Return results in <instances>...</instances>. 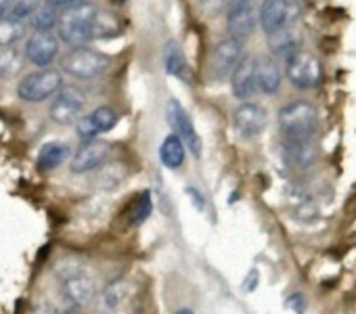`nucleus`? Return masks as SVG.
<instances>
[{
  "instance_id": "f257e3e1",
  "label": "nucleus",
  "mask_w": 356,
  "mask_h": 314,
  "mask_svg": "<svg viewBox=\"0 0 356 314\" xmlns=\"http://www.w3.org/2000/svg\"><path fill=\"white\" fill-rule=\"evenodd\" d=\"M97 5L82 0V3L63 9L59 15V40L74 47H88L92 40H97V17H99Z\"/></svg>"
},
{
  "instance_id": "f03ea898",
  "label": "nucleus",
  "mask_w": 356,
  "mask_h": 314,
  "mask_svg": "<svg viewBox=\"0 0 356 314\" xmlns=\"http://www.w3.org/2000/svg\"><path fill=\"white\" fill-rule=\"evenodd\" d=\"M279 126L285 138L312 140L318 128V111L308 101H293L279 111Z\"/></svg>"
},
{
  "instance_id": "7ed1b4c3",
  "label": "nucleus",
  "mask_w": 356,
  "mask_h": 314,
  "mask_svg": "<svg viewBox=\"0 0 356 314\" xmlns=\"http://www.w3.org/2000/svg\"><path fill=\"white\" fill-rule=\"evenodd\" d=\"M111 65V59L90 47H74L61 57V72L76 80H95L103 76Z\"/></svg>"
},
{
  "instance_id": "20e7f679",
  "label": "nucleus",
  "mask_w": 356,
  "mask_h": 314,
  "mask_svg": "<svg viewBox=\"0 0 356 314\" xmlns=\"http://www.w3.org/2000/svg\"><path fill=\"white\" fill-rule=\"evenodd\" d=\"M63 88V76L57 69H38L24 76L17 84V97L26 103H42L57 97Z\"/></svg>"
},
{
  "instance_id": "39448f33",
  "label": "nucleus",
  "mask_w": 356,
  "mask_h": 314,
  "mask_svg": "<svg viewBox=\"0 0 356 314\" xmlns=\"http://www.w3.org/2000/svg\"><path fill=\"white\" fill-rule=\"evenodd\" d=\"M285 76L296 88L310 90V88L321 86V82H323V65L312 53L300 49L298 53H293L291 57L285 59Z\"/></svg>"
},
{
  "instance_id": "423d86ee",
  "label": "nucleus",
  "mask_w": 356,
  "mask_h": 314,
  "mask_svg": "<svg viewBox=\"0 0 356 314\" xmlns=\"http://www.w3.org/2000/svg\"><path fill=\"white\" fill-rule=\"evenodd\" d=\"M243 40H237V38H225L220 40L212 55H210V78L214 82H222V80H231L233 72L237 69V65L241 63L243 59Z\"/></svg>"
},
{
  "instance_id": "0eeeda50",
  "label": "nucleus",
  "mask_w": 356,
  "mask_h": 314,
  "mask_svg": "<svg viewBox=\"0 0 356 314\" xmlns=\"http://www.w3.org/2000/svg\"><path fill=\"white\" fill-rule=\"evenodd\" d=\"M165 115H168V124L172 126L174 134L185 142L187 151H191L195 157H200L204 142H202V136L197 134V128H195L191 115L187 113V109L176 99H170L165 105Z\"/></svg>"
},
{
  "instance_id": "6e6552de",
  "label": "nucleus",
  "mask_w": 356,
  "mask_h": 314,
  "mask_svg": "<svg viewBox=\"0 0 356 314\" xmlns=\"http://www.w3.org/2000/svg\"><path fill=\"white\" fill-rule=\"evenodd\" d=\"M84 105H86V97L82 90H78L74 86H63L51 105V117L59 126L78 124Z\"/></svg>"
},
{
  "instance_id": "1a4fd4ad",
  "label": "nucleus",
  "mask_w": 356,
  "mask_h": 314,
  "mask_svg": "<svg viewBox=\"0 0 356 314\" xmlns=\"http://www.w3.org/2000/svg\"><path fill=\"white\" fill-rule=\"evenodd\" d=\"M258 15L254 9V0H229L227 7V32L231 38L245 40L256 28Z\"/></svg>"
},
{
  "instance_id": "9d476101",
  "label": "nucleus",
  "mask_w": 356,
  "mask_h": 314,
  "mask_svg": "<svg viewBox=\"0 0 356 314\" xmlns=\"http://www.w3.org/2000/svg\"><path fill=\"white\" fill-rule=\"evenodd\" d=\"M111 157V144L105 140H84L72 157V172L84 174L105 166Z\"/></svg>"
},
{
  "instance_id": "9b49d317",
  "label": "nucleus",
  "mask_w": 356,
  "mask_h": 314,
  "mask_svg": "<svg viewBox=\"0 0 356 314\" xmlns=\"http://www.w3.org/2000/svg\"><path fill=\"white\" fill-rule=\"evenodd\" d=\"M268 124V113L258 103H241L233 111V128L241 138H256Z\"/></svg>"
},
{
  "instance_id": "f8f14e48",
  "label": "nucleus",
  "mask_w": 356,
  "mask_h": 314,
  "mask_svg": "<svg viewBox=\"0 0 356 314\" xmlns=\"http://www.w3.org/2000/svg\"><path fill=\"white\" fill-rule=\"evenodd\" d=\"M59 57V38L53 32H34L26 42V59L36 67H49Z\"/></svg>"
},
{
  "instance_id": "ddd939ff",
  "label": "nucleus",
  "mask_w": 356,
  "mask_h": 314,
  "mask_svg": "<svg viewBox=\"0 0 356 314\" xmlns=\"http://www.w3.org/2000/svg\"><path fill=\"white\" fill-rule=\"evenodd\" d=\"M118 122H120L118 111L107 107V105H103V107H97L95 111H90L88 115H82L78 119V124H76V130H78V134L84 140H92L99 134L113 130Z\"/></svg>"
},
{
  "instance_id": "4468645a",
  "label": "nucleus",
  "mask_w": 356,
  "mask_h": 314,
  "mask_svg": "<svg viewBox=\"0 0 356 314\" xmlns=\"http://www.w3.org/2000/svg\"><path fill=\"white\" fill-rule=\"evenodd\" d=\"M256 72H258V59L252 55H245L231 76V90L237 99L250 101L256 94V90H258Z\"/></svg>"
},
{
  "instance_id": "2eb2a0df",
  "label": "nucleus",
  "mask_w": 356,
  "mask_h": 314,
  "mask_svg": "<svg viewBox=\"0 0 356 314\" xmlns=\"http://www.w3.org/2000/svg\"><path fill=\"white\" fill-rule=\"evenodd\" d=\"M291 17V9L287 0H262L258 11V24L266 36L281 32Z\"/></svg>"
},
{
  "instance_id": "dca6fc26",
  "label": "nucleus",
  "mask_w": 356,
  "mask_h": 314,
  "mask_svg": "<svg viewBox=\"0 0 356 314\" xmlns=\"http://www.w3.org/2000/svg\"><path fill=\"white\" fill-rule=\"evenodd\" d=\"M163 65H165V72L174 78H178L185 84H195V74H193V67L189 65L181 44L176 40H168L163 44Z\"/></svg>"
},
{
  "instance_id": "f3484780",
  "label": "nucleus",
  "mask_w": 356,
  "mask_h": 314,
  "mask_svg": "<svg viewBox=\"0 0 356 314\" xmlns=\"http://www.w3.org/2000/svg\"><path fill=\"white\" fill-rule=\"evenodd\" d=\"M63 295L76 306H86L97 295V283L86 274H78L74 279L63 281Z\"/></svg>"
},
{
  "instance_id": "a211bd4d",
  "label": "nucleus",
  "mask_w": 356,
  "mask_h": 314,
  "mask_svg": "<svg viewBox=\"0 0 356 314\" xmlns=\"http://www.w3.org/2000/svg\"><path fill=\"white\" fill-rule=\"evenodd\" d=\"M316 160V147L312 140L285 138V162L293 168H308Z\"/></svg>"
},
{
  "instance_id": "6ab92c4d",
  "label": "nucleus",
  "mask_w": 356,
  "mask_h": 314,
  "mask_svg": "<svg viewBox=\"0 0 356 314\" xmlns=\"http://www.w3.org/2000/svg\"><path fill=\"white\" fill-rule=\"evenodd\" d=\"M67 155H70V147L65 142H59V140L47 142V144H42V149L38 153L36 166L40 172H51L67 160Z\"/></svg>"
},
{
  "instance_id": "aec40b11",
  "label": "nucleus",
  "mask_w": 356,
  "mask_h": 314,
  "mask_svg": "<svg viewBox=\"0 0 356 314\" xmlns=\"http://www.w3.org/2000/svg\"><path fill=\"white\" fill-rule=\"evenodd\" d=\"M185 153H187V147L185 142L178 138L176 134H170L163 138L161 147H159V160L165 168L170 170H178L185 162Z\"/></svg>"
},
{
  "instance_id": "412c9836",
  "label": "nucleus",
  "mask_w": 356,
  "mask_h": 314,
  "mask_svg": "<svg viewBox=\"0 0 356 314\" xmlns=\"http://www.w3.org/2000/svg\"><path fill=\"white\" fill-rule=\"evenodd\" d=\"M256 76H258V90L260 92H264V94H277L279 92L283 76H281V69L277 67L275 61H270L266 57L258 59Z\"/></svg>"
},
{
  "instance_id": "4be33fe9",
  "label": "nucleus",
  "mask_w": 356,
  "mask_h": 314,
  "mask_svg": "<svg viewBox=\"0 0 356 314\" xmlns=\"http://www.w3.org/2000/svg\"><path fill=\"white\" fill-rule=\"evenodd\" d=\"M59 9L51 7V5H40L36 9V13L28 19L30 22V28L34 32H53L57 26H59Z\"/></svg>"
},
{
  "instance_id": "5701e85b",
  "label": "nucleus",
  "mask_w": 356,
  "mask_h": 314,
  "mask_svg": "<svg viewBox=\"0 0 356 314\" xmlns=\"http://www.w3.org/2000/svg\"><path fill=\"white\" fill-rule=\"evenodd\" d=\"M26 34V24L17 22L13 17H3L0 19V49H9L15 47Z\"/></svg>"
},
{
  "instance_id": "b1692460",
  "label": "nucleus",
  "mask_w": 356,
  "mask_h": 314,
  "mask_svg": "<svg viewBox=\"0 0 356 314\" xmlns=\"http://www.w3.org/2000/svg\"><path fill=\"white\" fill-rule=\"evenodd\" d=\"M268 40H270V49H273V53L283 55L285 59L300 51V40H298V36H296L293 32L285 30V28H283L281 32H277V34L268 36Z\"/></svg>"
},
{
  "instance_id": "393cba45",
  "label": "nucleus",
  "mask_w": 356,
  "mask_h": 314,
  "mask_svg": "<svg viewBox=\"0 0 356 314\" xmlns=\"http://www.w3.org/2000/svg\"><path fill=\"white\" fill-rule=\"evenodd\" d=\"M26 61V53H19L15 47L9 49H0V76L11 78L22 72Z\"/></svg>"
},
{
  "instance_id": "a878e982",
  "label": "nucleus",
  "mask_w": 356,
  "mask_h": 314,
  "mask_svg": "<svg viewBox=\"0 0 356 314\" xmlns=\"http://www.w3.org/2000/svg\"><path fill=\"white\" fill-rule=\"evenodd\" d=\"M151 210H153V201H151V195L145 191V193H140V197H138V199H134V204H132L130 224H132V226L143 224V222L151 216Z\"/></svg>"
},
{
  "instance_id": "bb28decb",
  "label": "nucleus",
  "mask_w": 356,
  "mask_h": 314,
  "mask_svg": "<svg viewBox=\"0 0 356 314\" xmlns=\"http://www.w3.org/2000/svg\"><path fill=\"white\" fill-rule=\"evenodd\" d=\"M128 295H130V285H128L126 281H115V283H111V285L105 289L103 301H105L107 308H115V306H120L122 301H126Z\"/></svg>"
},
{
  "instance_id": "cd10ccee",
  "label": "nucleus",
  "mask_w": 356,
  "mask_h": 314,
  "mask_svg": "<svg viewBox=\"0 0 356 314\" xmlns=\"http://www.w3.org/2000/svg\"><path fill=\"white\" fill-rule=\"evenodd\" d=\"M55 274L61 281H67V279H74L78 274H84L82 272V262L78 258H63L61 262L55 264Z\"/></svg>"
},
{
  "instance_id": "c85d7f7f",
  "label": "nucleus",
  "mask_w": 356,
  "mask_h": 314,
  "mask_svg": "<svg viewBox=\"0 0 356 314\" xmlns=\"http://www.w3.org/2000/svg\"><path fill=\"white\" fill-rule=\"evenodd\" d=\"M38 7H40L38 0H15L11 11H9V17H13L17 22H26L36 13Z\"/></svg>"
},
{
  "instance_id": "c756f323",
  "label": "nucleus",
  "mask_w": 356,
  "mask_h": 314,
  "mask_svg": "<svg viewBox=\"0 0 356 314\" xmlns=\"http://www.w3.org/2000/svg\"><path fill=\"white\" fill-rule=\"evenodd\" d=\"M287 308H296V312L302 314L306 310V299L300 293H293V295L287 297Z\"/></svg>"
},
{
  "instance_id": "7c9ffc66",
  "label": "nucleus",
  "mask_w": 356,
  "mask_h": 314,
  "mask_svg": "<svg viewBox=\"0 0 356 314\" xmlns=\"http://www.w3.org/2000/svg\"><path fill=\"white\" fill-rule=\"evenodd\" d=\"M47 5H51V7H55V9H70V7H74V5H78V3H82V0H44Z\"/></svg>"
},
{
  "instance_id": "2f4dec72",
  "label": "nucleus",
  "mask_w": 356,
  "mask_h": 314,
  "mask_svg": "<svg viewBox=\"0 0 356 314\" xmlns=\"http://www.w3.org/2000/svg\"><path fill=\"white\" fill-rule=\"evenodd\" d=\"M13 3H15V0H0V19L9 15V11H11Z\"/></svg>"
},
{
  "instance_id": "473e14b6",
  "label": "nucleus",
  "mask_w": 356,
  "mask_h": 314,
  "mask_svg": "<svg viewBox=\"0 0 356 314\" xmlns=\"http://www.w3.org/2000/svg\"><path fill=\"white\" fill-rule=\"evenodd\" d=\"M61 314H82V312H80L78 308H67V310H63Z\"/></svg>"
},
{
  "instance_id": "72a5a7b5",
  "label": "nucleus",
  "mask_w": 356,
  "mask_h": 314,
  "mask_svg": "<svg viewBox=\"0 0 356 314\" xmlns=\"http://www.w3.org/2000/svg\"><path fill=\"white\" fill-rule=\"evenodd\" d=\"M174 314H193V310H189V308H181V310L174 312Z\"/></svg>"
},
{
  "instance_id": "f704fd0d",
  "label": "nucleus",
  "mask_w": 356,
  "mask_h": 314,
  "mask_svg": "<svg viewBox=\"0 0 356 314\" xmlns=\"http://www.w3.org/2000/svg\"><path fill=\"white\" fill-rule=\"evenodd\" d=\"M115 5H124V3H128V0H113Z\"/></svg>"
}]
</instances>
